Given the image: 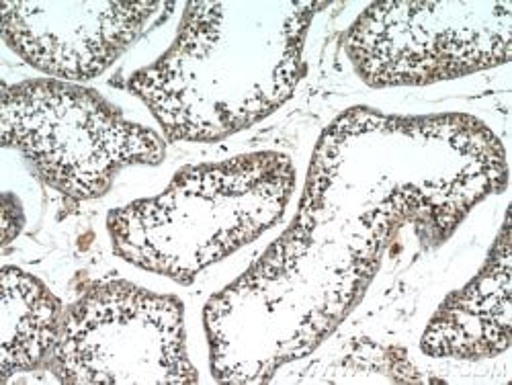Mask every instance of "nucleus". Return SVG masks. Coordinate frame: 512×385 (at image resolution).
Returning <instances> with one entry per match:
<instances>
[{
    "instance_id": "nucleus-1",
    "label": "nucleus",
    "mask_w": 512,
    "mask_h": 385,
    "mask_svg": "<svg viewBox=\"0 0 512 385\" xmlns=\"http://www.w3.org/2000/svg\"><path fill=\"white\" fill-rule=\"evenodd\" d=\"M506 183V150L478 117L340 113L314 148L291 226L205 304L211 375L267 383L308 357L357 308L404 224L445 240Z\"/></svg>"
},
{
    "instance_id": "nucleus-2",
    "label": "nucleus",
    "mask_w": 512,
    "mask_h": 385,
    "mask_svg": "<svg viewBox=\"0 0 512 385\" xmlns=\"http://www.w3.org/2000/svg\"><path fill=\"white\" fill-rule=\"evenodd\" d=\"M326 3H189L177 37L127 80L166 142L226 140L281 109L306 76V39Z\"/></svg>"
},
{
    "instance_id": "nucleus-3",
    "label": "nucleus",
    "mask_w": 512,
    "mask_h": 385,
    "mask_svg": "<svg viewBox=\"0 0 512 385\" xmlns=\"http://www.w3.org/2000/svg\"><path fill=\"white\" fill-rule=\"evenodd\" d=\"M295 181L291 158L273 150L183 166L160 195L109 211L113 252L142 271L191 285L271 230Z\"/></svg>"
},
{
    "instance_id": "nucleus-4",
    "label": "nucleus",
    "mask_w": 512,
    "mask_h": 385,
    "mask_svg": "<svg viewBox=\"0 0 512 385\" xmlns=\"http://www.w3.org/2000/svg\"><path fill=\"white\" fill-rule=\"evenodd\" d=\"M0 138L17 150L48 187L74 201L109 193L130 166H158L166 142L127 119L97 91L56 78L3 87Z\"/></svg>"
},
{
    "instance_id": "nucleus-5",
    "label": "nucleus",
    "mask_w": 512,
    "mask_h": 385,
    "mask_svg": "<svg viewBox=\"0 0 512 385\" xmlns=\"http://www.w3.org/2000/svg\"><path fill=\"white\" fill-rule=\"evenodd\" d=\"M345 52L373 89L463 78L510 62L512 5L373 3L345 33Z\"/></svg>"
},
{
    "instance_id": "nucleus-6",
    "label": "nucleus",
    "mask_w": 512,
    "mask_h": 385,
    "mask_svg": "<svg viewBox=\"0 0 512 385\" xmlns=\"http://www.w3.org/2000/svg\"><path fill=\"white\" fill-rule=\"evenodd\" d=\"M46 367L66 385L199 381L181 299L121 279L91 283L64 310Z\"/></svg>"
},
{
    "instance_id": "nucleus-7",
    "label": "nucleus",
    "mask_w": 512,
    "mask_h": 385,
    "mask_svg": "<svg viewBox=\"0 0 512 385\" xmlns=\"http://www.w3.org/2000/svg\"><path fill=\"white\" fill-rule=\"evenodd\" d=\"M164 3H3V41L31 68L82 82L111 68Z\"/></svg>"
},
{
    "instance_id": "nucleus-8",
    "label": "nucleus",
    "mask_w": 512,
    "mask_h": 385,
    "mask_svg": "<svg viewBox=\"0 0 512 385\" xmlns=\"http://www.w3.org/2000/svg\"><path fill=\"white\" fill-rule=\"evenodd\" d=\"M512 252L508 213L488 261L465 287L445 297L426 326L420 349L435 359L482 361L510 349Z\"/></svg>"
},
{
    "instance_id": "nucleus-9",
    "label": "nucleus",
    "mask_w": 512,
    "mask_h": 385,
    "mask_svg": "<svg viewBox=\"0 0 512 385\" xmlns=\"http://www.w3.org/2000/svg\"><path fill=\"white\" fill-rule=\"evenodd\" d=\"M64 310L44 281L17 267L3 269L0 375L5 383L13 375L48 365L60 336Z\"/></svg>"
}]
</instances>
